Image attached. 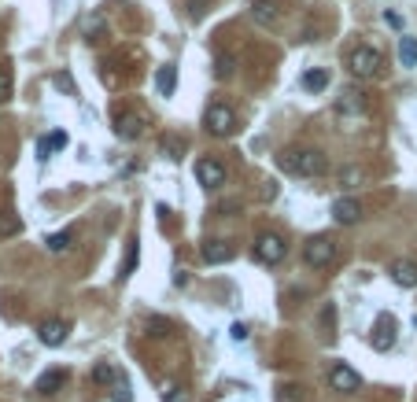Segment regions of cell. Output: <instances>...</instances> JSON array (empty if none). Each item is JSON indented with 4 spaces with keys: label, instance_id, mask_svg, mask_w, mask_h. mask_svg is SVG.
Instances as JSON below:
<instances>
[{
    "label": "cell",
    "instance_id": "obj_3",
    "mask_svg": "<svg viewBox=\"0 0 417 402\" xmlns=\"http://www.w3.org/2000/svg\"><path fill=\"white\" fill-rule=\"evenodd\" d=\"M303 262L314 266V269H325L336 262V240L332 236H314L307 240V248H303Z\"/></svg>",
    "mask_w": 417,
    "mask_h": 402
},
{
    "label": "cell",
    "instance_id": "obj_14",
    "mask_svg": "<svg viewBox=\"0 0 417 402\" xmlns=\"http://www.w3.org/2000/svg\"><path fill=\"white\" fill-rule=\"evenodd\" d=\"M63 380H67V373H63V369H48L44 377H37L34 391H41V395H56V391L63 388Z\"/></svg>",
    "mask_w": 417,
    "mask_h": 402
},
{
    "label": "cell",
    "instance_id": "obj_22",
    "mask_svg": "<svg viewBox=\"0 0 417 402\" xmlns=\"http://www.w3.org/2000/svg\"><path fill=\"white\" fill-rule=\"evenodd\" d=\"M274 402H303V388H299V384H281Z\"/></svg>",
    "mask_w": 417,
    "mask_h": 402
},
{
    "label": "cell",
    "instance_id": "obj_32",
    "mask_svg": "<svg viewBox=\"0 0 417 402\" xmlns=\"http://www.w3.org/2000/svg\"><path fill=\"white\" fill-rule=\"evenodd\" d=\"M358 181H362V170L347 166V170H344V185H358Z\"/></svg>",
    "mask_w": 417,
    "mask_h": 402
},
{
    "label": "cell",
    "instance_id": "obj_9",
    "mask_svg": "<svg viewBox=\"0 0 417 402\" xmlns=\"http://www.w3.org/2000/svg\"><path fill=\"white\" fill-rule=\"evenodd\" d=\"M115 133L122 140H137L144 133V115H140V111H119V115H115Z\"/></svg>",
    "mask_w": 417,
    "mask_h": 402
},
{
    "label": "cell",
    "instance_id": "obj_13",
    "mask_svg": "<svg viewBox=\"0 0 417 402\" xmlns=\"http://www.w3.org/2000/svg\"><path fill=\"white\" fill-rule=\"evenodd\" d=\"M203 259L211 262V266L229 262L233 259V244H229V240H207V244H203Z\"/></svg>",
    "mask_w": 417,
    "mask_h": 402
},
{
    "label": "cell",
    "instance_id": "obj_33",
    "mask_svg": "<svg viewBox=\"0 0 417 402\" xmlns=\"http://www.w3.org/2000/svg\"><path fill=\"white\" fill-rule=\"evenodd\" d=\"M229 332H233V340H236V343H244V340H248V325H233Z\"/></svg>",
    "mask_w": 417,
    "mask_h": 402
},
{
    "label": "cell",
    "instance_id": "obj_16",
    "mask_svg": "<svg viewBox=\"0 0 417 402\" xmlns=\"http://www.w3.org/2000/svg\"><path fill=\"white\" fill-rule=\"evenodd\" d=\"M362 107H365V100H362V92H355V89H347L340 96V104H336L340 115H362Z\"/></svg>",
    "mask_w": 417,
    "mask_h": 402
},
{
    "label": "cell",
    "instance_id": "obj_15",
    "mask_svg": "<svg viewBox=\"0 0 417 402\" xmlns=\"http://www.w3.org/2000/svg\"><path fill=\"white\" fill-rule=\"evenodd\" d=\"M174 85H178V71L167 63V67L155 71V89H159V96H174Z\"/></svg>",
    "mask_w": 417,
    "mask_h": 402
},
{
    "label": "cell",
    "instance_id": "obj_2",
    "mask_svg": "<svg viewBox=\"0 0 417 402\" xmlns=\"http://www.w3.org/2000/svg\"><path fill=\"white\" fill-rule=\"evenodd\" d=\"M380 52L373 44H358V48H351L347 52V71L355 74V78H373L377 71H380Z\"/></svg>",
    "mask_w": 417,
    "mask_h": 402
},
{
    "label": "cell",
    "instance_id": "obj_26",
    "mask_svg": "<svg viewBox=\"0 0 417 402\" xmlns=\"http://www.w3.org/2000/svg\"><path fill=\"white\" fill-rule=\"evenodd\" d=\"M163 152H167L170 159H181V152H185V140H181V137H174V133H170V137H163Z\"/></svg>",
    "mask_w": 417,
    "mask_h": 402
},
{
    "label": "cell",
    "instance_id": "obj_4",
    "mask_svg": "<svg viewBox=\"0 0 417 402\" xmlns=\"http://www.w3.org/2000/svg\"><path fill=\"white\" fill-rule=\"evenodd\" d=\"M203 126H207V133H214V137H233V130H236L233 107L211 104V107H207V115H203Z\"/></svg>",
    "mask_w": 417,
    "mask_h": 402
},
{
    "label": "cell",
    "instance_id": "obj_12",
    "mask_svg": "<svg viewBox=\"0 0 417 402\" xmlns=\"http://www.w3.org/2000/svg\"><path fill=\"white\" fill-rule=\"evenodd\" d=\"M332 218L340 221V225H355V221L362 218V203H358V200H347V196L336 200V203H332Z\"/></svg>",
    "mask_w": 417,
    "mask_h": 402
},
{
    "label": "cell",
    "instance_id": "obj_5",
    "mask_svg": "<svg viewBox=\"0 0 417 402\" xmlns=\"http://www.w3.org/2000/svg\"><path fill=\"white\" fill-rule=\"evenodd\" d=\"M284 240L277 236V233H262L259 240H255V259H259L262 266H277L281 259H284Z\"/></svg>",
    "mask_w": 417,
    "mask_h": 402
},
{
    "label": "cell",
    "instance_id": "obj_29",
    "mask_svg": "<svg viewBox=\"0 0 417 402\" xmlns=\"http://www.w3.org/2000/svg\"><path fill=\"white\" fill-rule=\"evenodd\" d=\"M52 85H56V89H63V92H71V96H78L74 78H71V74H56V78H52Z\"/></svg>",
    "mask_w": 417,
    "mask_h": 402
},
{
    "label": "cell",
    "instance_id": "obj_6",
    "mask_svg": "<svg viewBox=\"0 0 417 402\" xmlns=\"http://www.w3.org/2000/svg\"><path fill=\"white\" fill-rule=\"evenodd\" d=\"M329 388H332V391H340V395H355V391L362 388V377H358L351 365L336 362V365L329 369Z\"/></svg>",
    "mask_w": 417,
    "mask_h": 402
},
{
    "label": "cell",
    "instance_id": "obj_28",
    "mask_svg": "<svg viewBox=\"0 0 417 402\" xmlns=\"http://www.w3.org/2000/svg\"><path fill=\"white\" fill-rule=\"evenodd\" d=\"M229 74H233V56H218V59H214V78H222V82H226Z\"/></svg>",
    "mask_w": 417,
    "mask_h": 402
},
{
    "label": "cell",
    "instance_id": "obj_20",
    "mask_svg": "<svg viewBox=\"0 0 417 402\" xmlns=\"http://www.w3.org/2000/svg\"><path fill=\"white\" fill-rule=\"evenodd\" d=\"M19 233H23V221L8 211H0V236H19Z\"/></svg>",
    "mask_w": 417,
    "mask_h": 402
},
{
    "label": "cell",
    "instance_id": "obj_1",
    "mask_svg": "<svg viewBox=\"0 0 417 402\" xmlns=\"http://www.w3.org/2000/svg\"><path fill=\"white\" fill-rule=\"evenodd\" d=\"M277 166L292 178H318V173H325V155L318 148H284L277 155Z\"/></svg>",
    "mask_w": 417,
    "mask_h": 402
},
{
    "label": "cell",
    "instance_id": "obj_21",
    "mask_svg": "<svg viewBox=\"0 0 417 402\" xmlns=\"http://www.w3.org/2000/svg\"><path fill=\"white\" fill-rule=\"evenodd\" d=\"M37 148H41V155H48L52 148H59V152H63V148H67V133H59V130H56V133H48V137H41Z\"/></svg>",
    "mask_w": 417,
    "mask_h": 402
},
{
    "label": "cell",
    "instance_id": "obj_25",
    "mask_svg": "<svg viewBox=\"0 0 417 402\" xmlns=\"http://www.w3.org/2000/svg\"><path fill=\"white\" fill-rule=\"evenodd\" d=\"M174 332V325L167 317H148V336H159V340H163V336H170Z\"/></svg>",
    "mask_w": 417,
    "mask_h": 402
},
{
    "label": "cell",
    "instance_id": "obj_19",
    "mask_svg": "<svg viewBox=\"0 0 417 402\" xmlns=\"http://www.w3.org/2000/svg\"><path fill=\"white\" fill-rule=\"evenodd\" d=\"M74 248V229H63V233H52L48 236V251H71Z\"/></svg>",
    "mask_w": 417,
    "mask_h": 402
},
{
    "label": "cell",
    "instance_id": "obj_31",
    "mask_svg": "<svg viewBox=\"0 0 417 402\" xmlns=\"http://www.w3.org/2000/svg\"><path fill=\"white\" fill-rule=\"evenodd\" d=\"M8 96H11V74L0 67V100H8Z\"/></svg>",
    "mask_w": 417,
    "mask_h": 402
},
{
    "label": "cell",
    "instance_id": "obj_23",
    "mask_svg": "<svg viewBox=\"0 0 417 402\" xmlns=\"http://www.w3.org/2000/svg\"><path fill=\"white\" fill-rule=\"evenodd\" d=\"M119 380V373L111 369L107 362H100V365H92V384H115Z\"/></svg>",
    "mask_w": 417,
    "mask_h": 402
},
{
    "label": "cell",
    "instance_id": "obj_18",
    "mask_svg": "<svg viewBox=\"0 0 417 402\" xmlns=\"http://www.w3.org/2000/svg\"><path fill=\"white\" fill-rule=\"evenodd\" d=\"M399 63H403V67H417V37L399 41Z\"/></svg>",
    "mask_w": 417,
    "mask_h": 402
},
{
    "label": "cell",
    "instance_id": "obj_30",
    "mask_svg": "<svg viewBox=\"0 0 417 402\" xmlns=\"http://www.w3.org/2000/svg\"><path fill=\"white\" fill-rule=\"evenodd\" d=\"M207 8H211V0H188V15H192V19H203Z\"/></svg>",
    "mask_w": 417,
    "mask_h": 402
},
{
    "label": "cell",
    "instance_id": "obj_17",
    "mask_svg": "<svg viewBox=\"0 0 417 402\" xmlns=\"http://www.w3.org/2000/svg\"><path fill=\"white\" fill-rule=\"evenodd\" d=\"M303 89H307V92H322V89H329V71H325V67L307 71V74H303Z\"/></svg>",
    "mask_w": 417,
    "mask_h": 402
},
{
    "label": "cell",
    "instance_id": "obj_24",
    "mask_svg": "<svg viewBox=\"0 0 417 402\" xmlns=\"http://www.w3.org/2000/svg\"><path fill=\"white\" fill-rule=\"evenodd\" d=\"M251 15H255V23H262V26H270V23H277V11H274V8H270V4H262V0H259V4H255V8H251Z\"/></svg>",
    "mask_w": 417,
    "mask_h": 402
},
{
    "label": "cell",
    "instance_id": "obj_7",
    "mask_svg": "<svg viewBox=\"0 0 417 402\" xmlns=\"http://www.w3.org/2000/svg\"><path fill=\"white\" fill-rule=\"evenodd\" d=\"M395 317L392 314H380L377 317V325H373V336H370V343H373V351H380V355H384V351H392L395 347Z\"/></svg>",
    "mask_w": 417,
    "mask_h": 402
},
{
    "label": "cell",
    "instance_id": "obj_10",
    "mask_svg": "<svg viewBox=\"0 0 417 402\" xmlns=\"http://www.w3.org/2000/svg\"><path fill=\"white\" fill-rule=\"evenodd\" d=\"M196 178L203 188H222L226 185V166L218 163V159H200L196 163Z\"/></svg>",
    "mask_w": 417,
    "mask_h": 402
},
{
    "label": "cell",
    "instance_id": "obj_27",
    "mask_svg": "<svg viewBox=\"0 0 417 402\" xmlns=\"http://www.w3.org/2000/svg\"><path fill=\"white\" fill-rule=\"evenodd\" d=\"M111 402H133L130 384H126V380H115V384H111Z\"/></svg>",
    "mask_w": 417,
    "mask_h": 402
},
{
    "label": "cell",
    "instance_id": "obj_11",
    "mask_svg": "<svg viewBox=\"0 0 417 402\" xmlns=\"http://www.w3.org/2000/svg\"><path fill=\"white\" fill-rule=\"evenodd\" d=\"M388 273H392V281H395L399 288H417V262H410V259H395Z\"/></svg>",
    "mask_w": 417,
    "mask_h": 402
},
{
    "label": "cell",
    "instance_id": "obj_8",
    "mask_svg": "<svg viewBox=\"0 0 417 402\" xmlns=\"http://www.w3.org/2000/svg\"><path fill=\"white\" fill-rule=\"evenodd\" d=\"M67 332H71V325H67V321H59V317H48V321H41V329H37V340H41L44 347H63V343H67Z\"/></svg>",
    "mask_w": 417,
    "mask_h": 402
}]
</instances>
